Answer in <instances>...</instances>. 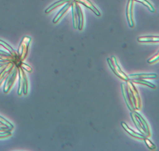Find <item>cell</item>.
I'll use <instances>...</instances> for the list:
<instances>
[{"instance_id":"obj_3","label":"cell","mask_w":159,"mask_h":151,"mask_svg":"<svg viewBox=\"0 0 159 151\" xmlns=\"http://www.w3.org/2000/svg\"><path fill=\"white\" fill-rule=\"evenodd\" d=\"M107 62L110 67L113 71V72L120 78L124 81H127L129 80L128 76L122 71L117 62L116 57L112 56L111 58H108Z\"/></svg>"},{"instance_id":"obj_7","label":"cell","mask_w":159,"mask_h":151,"mask_svg":"<svg viewBox=\"0 0 159 151\" xmlns=\"http://www.w3.org/2000/svg\"><path fill=\"white\" fill-rule=\"evenodd\" d=\"M71 7L72 9L73 27L74 29H77L78 28V16L76 8V2L73 1Z\"/></svg>"},{"instance_id":"obj_12","label":"cell","mask_w":159,"mask_h":151,"mask_svg":"<svg viewBox=\"0 0 159 151\" xmlns=\"http://www.w3.org/2000/svg\"><path fill=\"white\" fill-rule=\"evenodd\" d=\"M134 1L141 3L142 4L147 7L151 12H153V13L155 12V8H154L153 6L147 0H134Z\"/></svg>"},{"instance_id":"obj_8","label":"cell","mask_w":159,"mask_h":151,"mask_svg":"<svg viewBox=\"0 0 159 151\" xmlns=\"http://www.w3.org/2000/svg\"><path fill=\"white\" fill-rule=\"evenodd\" d=\"M76 8H77V13L78 16V29L81 30L83 27L84 16L80 6L76 2Z\"/></svg>"},{"instance_id":"obj_5","label":"cell","mask_w":159,"mask_h":151,"mask_svg":"<svg viewBox=\"0 0 159 151\" xmlns=\"http://www.w3.org/2000/svg\"><path fill=\"white\" fill-rule=\"evenodd\" d=\"M74 1L76 2L82 4L85 6L87 8L92 10L97 16H101L100 12L89 0H74Z\"/></svg>"},{"instance_id":"obj_16","label":"cell","mask_w":159,"mask_h":151,"mask_svg":"<svg viewBox=\"0 0 159 151\" xmlns=\"http://www.w3.org/2000/svg\"><path fill=\"white\" fill-rule=\"evenodd\" d=\"M158 59H159V53H157L155 56L149 59L148 60V62L150 63H153V62H156V61L158 60Z\"/></svg>"},{"instance_id":"obj_10","label":"cell","mask_w":159,"mask_h":151,"mask_svg":"<svg viewBox=\"0 0 159 151\" xmlns=\"http://www.w3.org/2000/svg\"><path fill=\"white\" fill-rule=\"evenodd\" d=\"M138 41L141 43H156L159 41L158 36H141L138 38Z\"/></svg>"},{"instance_id":"obj_1","label":"cell","mask_w":159,"mask_h":151,"mask_svg":"<svg viewBox=\"0 0 159 151\" xmlns=\"http://www.w3.org/2000/svg\"><path fill=\"white\" fill-rule=\"evenodd\" d=\"M122 91L125 103L130 111L140 110V97L136 89L131 81H127L126 85L122 84Z\"/></svg>"},{"instance_id":"obj_4","label":"cell","mask_w":159,"mask_h":151,"mask_svg":"<svg viewBox=\"0 0 159 151\" xmlns=\"http://www.w3.org/2000/svg\"><path fill=\"white\" fill-rule=\"evenodd\" d=\"M133 5L134 0H128L126 7V15L128 24L131 28H134V23L133 18Z\"/></svg>"},{"instance_id":"obj_14","label":"cell","mask_w":159,"mask_h":151,"mask_svg":"<svg viewBox=\"0 0 159 151\" xmlns=\"http://www.w3.org/2000/svg\"><path fill=\"white\" fill-rule=\"evenodd\" d=\"M73 1V0H60V1H58V2H57L53 4L52 6L50 7L47 9L46 12H50V11H52L53 9L55 8L56 7H57L65 3L68 2H71V1Z\"/></svg>"},{"instance_id":"obj_6","label":"cell","mask_w":159,"mask_h":151,"mask_svg":"<svg viewBox=\"0 0 159 151\" xmlns=\"http://www.w3.org/2000/svg\"><path fill=\"white\" fill-rule=\"evenodd\" d=\"M128 77L132 79H154L157 78V76L155 74H136L130 75Z\"/></svg>"},{"instance_id":"obj_15","label":"cell","mask_w":159,"mask_h":151,"mask_svg":"<svg viewBox=\"0 0 159 151\" xmlns=\"http://www.w3.org/2000/svg\"><path fill=\"white\" fill-rule=\"evenodd\" d=\"M144 140H145V143L147 144V146L149 147V149H154L156 148V146L149 140L145 138Z\"/></svg>"},{"instance_id":"obj_2","label":"cell","mask_w":159,"mask_h":151,"mask_svg":"<svg viewBox=\"0 0 159 151\" xmlns=\"http://www.w3.org/2000/svg\"><path fill=\"white\" fill-rule=\"evenodd\" d=\"M131 115L136 126L140 132L148 137L150 136L148 124L140 115L136 112H133L131 113Z\"/></svg>"},{"instance_id":"obj_9","label":"cell","mask_w":159,"mask_h":151,"mask_svg":"<svg viewBox=\"0 0 159 151\" xmlns=\"http://www.w3.org/2000/svg\"><path fill=\"white\" fill-rule=\"evenodd\" d=\"M121 125L124 128V129L129 134H130L131 136H133V137H135V138H138V139H141V140H144V139L146 138V137L143 136V135L136 133V132L134 131V130H132L128 126H127L125 123H124V122H122Z\"/></svg>"},{"instance_id":"obj_11","label":"cell","mask_w":159,"mask_h":151,"mask_svg":"<svg viewBox=\"0 0 159 151\" xmlns=\"http://www.w3.org/2000/svg\"><path fill=\"white\" fill-rule=\"evenodd\" d=\"M73 1H71V2H68L63 8L61 9V10H60V12L58 13L57 16H56V17L53 20V22L56 23V22H57L60 18H61V17L63 16V15L65 14V13L68 10L69 8L71 6V5H72V3Z\"/></svg>"},{"instance_id":"obj_13","label":"cell","mask_w":159,"mask_h":151,"mask_svg":"<svg viewBox=\"0 0 159 151\" xmlns=\"http://www.w3.org/2000/svg\"><path fill=\"white\" fill-rule=\"evenodd\" d=\"M133 82L137 83V84H141V85L148 86L152 88V89H154L156 88V87L153 84L148 82V81L143 80L142 79H133Z\"/></svg>"}]
</instances>
